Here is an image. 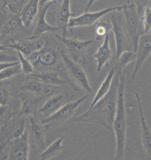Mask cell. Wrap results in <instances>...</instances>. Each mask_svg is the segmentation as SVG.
I'll return each instance as SVG.
<instances>
[{
  "label": "cell",
  "instance_id": "cell-13",
  "mask_svg": "<svg viewBox=\"0 0 151 160\" xmlns=\"http://www.w3.org/2000/svg\"><path fill=\"white\" fill-rule=\"evenodd\" d=\"M19 97L22 101L20 114L24 117L32 116L37 118L38 107L45 97L44 96H32L21 93Z\"/></svg>",
  "mask_w": 151,
  "mask_h": 160
},
{
  "label": "cell",
  "instance_id": "cell-24",
  "mask_svg": "<svg viewBox=\"0 0 151 160\" xmlns=\"http://www.w3.org/2000/svg\"><path fill=\"white\" fill-rule=\"evenodd\" d=\"M30 121V132L34 139L37 141L38 145L41 148L45 149V126L41 123L39 122L37 118L32 116H29Z\"/></svg>",
  "mask_w": 151,
  "mask_h": 160
},
{
  "label": "cell",
  "instance_id": "cell-11",
  "mask_svg": "<svg viewBox=\"0 0 151 160\" xmlns=\"http://www.w3.org/2000/svg\"><path fill=\"white\" fill-rule=\"evenodd\" d=\"M54 2H48L42 6H39L40 8L38 13V18L33 35L31 37L27 38L29 39L34 40L49 32H54L60 29H62L60 27H53L46 22V14L49 8L53 4Z\"/></svg>",
  "mask_w": 151,
  "mask_h": 160
},
{
  "label": "cell",
  "instance_id": "cell-19",
  "mask_svg": "<svg viewBox=\"0 0 151 160\" xmlns=\"http://www.w3.org/2000/svg\"><path fill=\"white\" fill-rule=\"evenodd\" d=\"M109 32L106 34L103 44L99 46L96 52L94 54V57L97 64L96 70L98 72L101 71L105 65L108 63L111 58L112 52L109 43Z\"/></svg>",
  "mask_w": 151,
  "mask_h": 160
},
{
  "label": "cell",
  "instance_id": "cell-23",
  "mask_svg": "<svg viewBox=\"0 0 151 160\" xmlns=\"http://www.w3.org/2000/svg\"><path fill=\"white\" fill-rule=\"evenodd\" d=\"M116 72V68L113 66L110 69L105 80L102 82L96 94L94 96L92 103L90 104L89 107L86 111H89L94 107L95 104L97 103L101 99L107 94L111 87L112 82L113 79Z\"/></svg>",
  "mask_w": 151,
  "mask_h": 160
},
{
  "label": "cell",
  "instance_id": "cell-31",
  "mask_svg": "<svg viewBox=\"0 0 151 160\" xmlns=\"http://www.w3.org/2000/svg\"><path fill=\"white\" fill-rule=\"evenodd\" d=\"M17 52L23 73L27 75L31 74L33 72V67L32 64L20 52Z\"/></svg>",
  "mask_w": 151,
  "mask_h": 160
},
{
  "label": "cell",
  "instance_id": "cell-12",
  "mask_svg": "<svg viewBox=\"0 0 151 160\" xmlns=\"http://www.w3.org/2000/svg\"><path fill=\"white\" fill-rule=\"evenodd\" d=\"M29 131L26 129L21 137L15 138L10 149L8 159L27 160L29 158Z\"/></svg>",
  "mask_w": 151,
  "mask_h": 160
},
{
  "label": "cell",
  "instance_id": "cell-21",
  "mask_svg": "<svg viewBox=\"0 0 151 160\" xmlns=\"http://www.w3.org/2000/svg\"><path fill=\"white\" fill-rule=\"evenodd\" d=\"M40 1V0H29L22 8L19 15L25 28L30 27L38 14Z\"/></svg>",
  "mask_w": 151,
  "mask_h": 160
},
{
  "label": "cell",
  "instance_id": "cell-39",
  "mask_svg": "<svg viewBox=\"0 0 151 160\" xmlns=\"http://www.w3.org/2000/svg\"><path fill=\"white\" fill-rule=\"evenodd\" d=\"M1 37H2V33L0 32V50L8 49L9 48L8 47L7 45L3 44V41L1 39Z\"/></svg>",
  "mask_w": 151,
  "mask_h": 160
},
{
  "label": "cell",
  "instance_id": "cell-25",
  "mask_svg": "<svg viewBox=\"0 0 151 160\" xmlns=\"http://www.w3.org/2000/svg\"><path fill=\"white\" fill-rule=\"evenodd\" d=\"M42 83L45 85L52 86L65 85L67 82L65 80L60 78L58 73L54 71H44L41 73H35Z\"/></svg>",
  "mask_w": 151,
  "mask_h": 160
},
{
  "label": "cell",
  "instance_id": "cell-1",
  "mask_svg": "<svg viewBox=\"0 0 151 160\" xmlns=\"http://www.w3.org/2000/svg\"><path fill=\"white\" fill-rule=\"evenodd\" d=\"M120 72H121L116 71L111 87L105 97L89 111H86L79 117L68 121L67 123H94L110 131H113V124L117 110Z\"/></svg>",
  "mask_w": 151,
  "mask_h": 160
},
{
  "label": "cell",
  "instance_id": "cell-28",
  "mask_svg": "<svg viewBox=\"0 0 151 160\" xmlns=\"http://www.w3.org/2000/svg\"><path fill=\"white\" fill-rule=\"evenodd\" d=\"M95 29L96 40L100 41L111 30L112 26L111 20L109 19H102L100 21L96 22Z\"/></svg>",
  "mask_w": 151,
  "mask_h": 160
},
{
  "label": "cell",
  "instance_id": "cell-29",
  "mask_svg": "<svg viewBox=\"0 0 151 160\" xmlns=\"http://www.w3.org/2000/svg\"><path fill=\"white\" fill-rule=\"evenodd\" d=\"M15 50L8 49L0 50V63H12L19 61L18 53L16 54Z\"/></svg>",
  "mask_w": 151,
  "mask_h": 160
},
{
  "label": "cell",
  "instance_id": "cell-22",
  "mask_svg": "<svg viewBox=\"0 0 151 160\" xmlns=\"http://www.w3.org/2000/svg\"><path fill=\"white\" fill-rule=\"evenodd\" d=\"M23 23L19 15H13L10 19H8L5 25L0 30L2 33L1 39L3 40L4 37L12 35L19 33L24 29Z\"/></svg>",
  "mask_w": 151,
  "mask_h": 160
},
{
  "label": "cell",
  "instance_id": "cell-7",
  "mask_svg": "<svg viewBox=\"0 0 151 160\" xmlns=\"http://www.w3.org/2000/svg\"><path fill=\"white\" fill-rule=\"evenodd\" d=\"M61 58L69 75L81 88L87 91L91 92L92 88L85 69L64 53H62Z\"/></svg>",
  "mask_w": 151,
  "mask_h": 160
},
{
  "label": "cell",
  "instance_id": "cell-15",
  "mask_svg": "<svg viewBox=\"0 0 151 160\" xmlns=\"http://www.w3.org/2000/svg\"><path fill=\"white\" fill-rule=\"evenodd\" d=\"M68 94L56 95L46 100L38 112L42 113L44 118H47L54 114L69 101Z\"/></svg>",
  "mask_w": 151,
  "mask_h": 160
},
{
  "label": "cell",
  "instance_id": "cell-18",
  "mask_svg": "<svg viewBox=\"0 0 151 160\" xmlns=\"http://www.w3.org/2000/svg\"><path fill=\"white\" fill-rule=\"evenodd\" d=\"M21 8L18 0H0V30L8 19V15H19Z\"/></svg>",
  "mask_w": 151,
  "mask_h": 160
},
{
  "label": "cell",
  "instance_id": "cell-16",
  "mask_svg": "<svg viewBox=\"0 0 151 160\" xmlns=\"http://www.w3.org/2000/svg\"><path fill=\"white\" fill-rule=\"evenodd\" d=\"M11 43L6 45L8 47L20 52L25 57H27L33 53L34 52L38 50L42 47L38 42L33 40L29 39L27 38L11 39Z\"/></svg>",
  "mask_w": 151,
  "mask_h": 160
},
{
  "label": "cell",
  "instance_id": "cell-20",
  "mask_svg": "<svg viewBox=\"0 0 151 160\" xmlns=\"http://www.w3.org/2000/svg\"><path fill=\"white\" fill-rule=\"evenodd\" d=\"M74 14L72 13L70 9V0H63L57 8L55 20L58 27L63 29V36L65 37L69 19Z\"/></svg>",
  "mask_w": 151,
  "mask_h": 160
},
{
  "label": "cell",
  "instance_id": "cell-37",
  "mask_svg": "<svg viewBox=\"0 0 151 160\" xmlns=\"http://www.w3.org/2000/svg\"><path fill=\"white\" fill-rule=\"evenodd\" d=\"M3 106H0V126L3 123L4 112H5V108Z\"/></svg>",
  "mask_w": 151,
  "mask_h": 160
},
{
  "label": "cell",
  "instance_id": "cell-33",
  "mask_svg": "<svg viewBox=\"0 0 151 160\" xmlns=\"http://www.w3.org/2000/svg\"><path fill=\"white\" fill-rule=\"evenodd\" d=\"M25 120L22 119L18 122L15 126L13 133V137L14 139L22 136L25 130Z\"/></svg>",
  "mask_w": 151,
  "mask_h": 160
},
{
  "label": "cell",
  "instance_id": "cell-42",
  "mask_svg": "<svg viewBox=\"0 0 151 160\" xmlns=\"http://www.w3.org/2000/svg\"><path fill=\"white\" fill-rule=\"evenodd\" d=\"M24 0H21V8H22V7H23V4H24ZM21 9H22V8H21Z\"/></svg>",
  "mask_w": 151,
  "mask_h": 160
},
{
  "label": "cell",
  "instance_id": "cell-5",
  "mask_svg": "<svg viewBox=\"0 0 151 160\" xmlns=\"http://www.w3.org/2000/svg\"><path fill=\"white\" fill-rule=\"evenodd\" d=\"M89 96V94H87L76 101L67 102L54 114L49 117L45 118L41 123L44 125L46 130L64 122L73 115L78 108L87 99Z\"/></svg>",
  "mask_w": 151,
  "mask_h": 160
},
{
  "label": "cell",
  "instance_id": "cell-27",
  "mask_svg": "<svg viewBox=\"0 0 151 160\" xmlns=\"http://www.w3.org/2000/svg\"><path fill=\"white\" fill-rule=\"evenodd\" d=\"M136 54L132 51H127L123 52L116 60V62L114 67L116 71L121 72L122 70L130 62L136 60Z\"/></svg>",
  "mask_w": 151,
  "mask_h": 160
},
{
  "label": "cell",
  "instance_id": "cell-10",
  "mask_svg": "<svg viewBox=\"0 0 151 160\" xmlns=\"http://www.w3.org/2000/svg\"><path fill=\"white\" fill-rule=\"evenodd\" d=\"M135 53L137 56L136 62L132 72V80L134 79L144 62L151 54V33H144L141 36Z\"/></svg>",
  "mask_w": 151,
  "mask_h": 160
},
{
  "label": "cell",
  "instance_id": "cell-34",
  "mask_svg": "<svg viewBox=\"0 0 151 160\" xmlns=\"http://www.w3.org/2000/svg\"><path fill=\"white\" fill-rule=\"evenodd\" d=\"M8 97V89L7 85L0 81V106H5Z\"/></svg>",
  "mask_w": 151,
  "mask_h": 160
},
{
  "label": "cell",
  "instance_id": "cell-17",
  "mask_svg": "<svg viewBox=\"0 0 151 160\" xmlns=\"http://www.w3.org/2000/svg\"><path fill=\"white\" fill-rule=\"evenodd\" d=\"M136 97L138 106L139 111L140 119L142 124V145L144 147V150L146 151L148 158L149 160L151 159V131L149 128L147 124L142 104L139 95L137 92H135Z\"/></svg>",
  "mask_w": 151,
  "mask_h": 160
},
{
  "label": "cell",
  "instance_id": "cell-44",
  "mask_svg": "<svg viewBox=\"0 0 151 160\" xmlns=\"http://www.w3.org/2000/svg\"><path fill=\"white\" fill-rule=\"evenodd\" d=\"M129 1H130V0H128V2H127L128 4H129Z\"/></svg>",
  "mask_w": 151,
  "mask_h": 160
},
{
  "label": "cell",
  "instance_id": "cell-32",
  "mask_svg": "<svg viewBox=\"0 0 151 160\" xmlns=\"http://www.w3.org/2000/svg\"><path fill=\"white\" fill-rule=\"evenodd\" d=\"M144 33L151 31V7L147 6L142 18Z\"/></svg>",
  "mask_w": 151,
  "mask_h": 160
},
{
  "label": "cell",
  "instance_id": "cell-38",
  "mask_svg": "<svg viewBox=\"0 0 151 160\" xmlns=\"http://www.w3.org/2000/svg\"><path fill=\"white\" fill-rule=\"evenodd\" d=\"M95 1H96V0H89L87 4L86 5L84 12H89L90 8H91L92 4H93V3H94Z\"/></svg>",
  "mask_w": 151,
  "mask_h": 160
},
{
  "label": "cell",
  "instance_id": "cell-40",
  "mask_svg": "<svg viewBox=\"0 0 151 160\" xmlns=\"http://www.w3.org/2000/svg\"><path fill=\"white\" fill-rule=\"evenodd\" d=\"M57 0H40L39 6H42L45 5L46 3L50 2H54L56 3Z\"/></svg>",
  "mask_w": 151,
  "mask_h": 160
},
{
  "label": "cell",
  "instance_id": "cell-35",
  "mask_svg": "<svg viewBox=\"0 0 151 160\" xmlns=\"http://www.w3.org/2000/svg\"><path fill=\"white\" fill-rule=\"evenodd\" d=\"M139 16L142 19L144 11L148 6L150 0H133Z\"/></svg>",
  "mask_w": 151,
  "mask_h": 160
},
{
  "label": "cell",
  "instance_id": "cell-9",
  "mask_svg": "<svg viewBox=\"0 0 151 160\" xmlns=\"http://www.w3.org/2000/svg\"><path fill=\"white\" fill-rule=\"evenodd\" d=\"M123 6L124 5L108 8L94 12H84L83 14L80 15L79 17L70 18L68 22V28L69 29H73L76 27L92 25L103 16L110 12L115 11H121L122 10Z\"/></svg>",
  "mask_w": 151,
  "mask_h": 160
},
{
  "label": "cell",
  "instance_id": "cell-26",
  "mask_svg": "<svg viewBox=\"0 0 151 160\" xmlns=\"http://www.w3.org/2000/svg\"><path fill=\"white\" fill-rule=\"evenodd\" d=\"M64 139V137H62L54 141L39 156V158L41 160H49L58 155L64 148L62 146Z\"/></svg>",
  "mask_w": 151,
  "mask_h": 160
},
{
  "label": "cell",
  "instance_id": "cell-3",
  "mask_svg": "<svg viewBox=\"0 0 151 160\" xmlns=\"http://www.w3.org/2000/svg\"><path fill=\"white\" fill-rule=\"evenodd\" d=\"M59 51L58 44L55 40L46 38L42 47L26 58L33 66L51 68L57 63Z\"/></svg>",
  "mask_w": 151,
  "mask_h": 160
},
{
  "label": "cell",
  "instance_id": "cell-6",
  "mask_svg": "<svg viewBox=\"0 0 151 160\" xmlns=\"http://www.w3.org/2000/svg\"><path fill=\"white\" fill-rule=\"evenodd\" d=\"M56 36L65 45L70 58L74 61L78 62L79 59H83L84 69L86 70V52L89 45L93 42L92 40L82 41L78 40L77 37L67 38L66 37H60L57 35Z\"/></svg>",
  "mask_w": 151,
  "mask_h": 160
},
{
  "label": "cell",
  "instance_id": "cell-4",
  "mask_svg": "<svg viewBox=\"0 0 151 160\" xmlns=\"http://www.w3.org/2000/svg\"><path fill=\"white\" fill-rule=\"evenodd\" d=\"M128 38L135 52L139 39L144 33L142 19L134 4L124 5L122 9Z\"/></svg>",
  "mask_w": 151,
  "mask_h": 160
},
{
  "label": "cell",
  "instance_id": "cell-41",
  "mask_svg": "<svg viewBox=\"0 0 151 160\" xmlns=\"http://www.w3.org/2000/svg\"><path fill=\"white\" fill-rule=\"evenodd\" d=\"M6 142H5V140L3 141V142L0 144V154L3 152V150L5 148V145H6Z\"/></svg>",
  "mask_w": 151,
  "mask_h": 160
},
{
  "label": "cell",
  "instance_id": "cell-43",
  "mask_svg": "<svg viewBox=\"0 0 151 160\" xmlns=\"http://www.w3.org/2000/svg\"><path fill=\"white\" fill-rule=\"evenodd\" d=\"M148 6L151 7V0H150L149 2Z\"/></svg>",
  "mask_w": 151,
  "mask_h": 160
},
{
  "label": "cell",
  "instance_id": "cell-14",
  "mask_svg": "<svg viewBox=\"0 0 151 160\" xmlns=\"http://www.w3.org/2000/svg\"><path fill=\"white\" fill-rule=\"evenodd\" d=\"M55 87L45 85L34 74H30L26 77L24 83L20 89L40 96H44V95L49 94L51 92L53 88Z\"/></svg>",
  "mask_w": 151,
  "mask_h": 160
},
{
  "label": "cell",
  "instance_id": "cell-30",
  "mask_svg": "<svg viewBox=\"0 0 151 160\" xmlns=\"http://www.w3.org/2000/svg\"><path fill=\"white\" fill-rule=\"evenodd\" d=\"M22 72L20 63L7 67L0 71V81L10 78L16 74Z\"/></svg>",
  "mask_w": 151,
  "mask_h": 160
},
{
  "label": "cell",
  "instance_id": "cell-8",
  "mask_svg": "<svg viewBox=\"0 0 151 160\" xmlns=\"http://www.w3.org/2000/svg\"><path fill=\"white\" fill-rule=\"evenodd\" d=\"M116 45V60L123 52L133 51L130 40L123 28L122 20L119 16H112L111 18ZM134 52V51H133Z\"/></svg>",
  "mask_w": 151,
  "mask_h": 160
},
{
  "label": "cell",
  "instance_id": "cell-36",
  "mask_svg": "<svg viewBox=\"0 0 151 160\" xmlns=\"http://www.w3.org/2000/svg\"><path fill=\"white\" fill-rule=\"evenodd\" d=\"M19 63H20V62L19 61L17 62H12V63H0V71H2L3 69L7 68V67L15 65L18 64Z\"/></svg>",
  "mask_w": 151,
  "mask_h": 160
},
{
  "label": "cell",
  "instance_id": "cell-2",
  "mask_svg": "<svg viewBox=\"0 0 151 160\" xmlns=\"http://www.w3.org/2000/svg\"><path fill=\"white\" fill-rule=\"evenodd\" d=\"M126 82L125 77L121 72H120L117 110L113 124V130L116 135V140L115 160H122L124 158L127 128L124 99Z\"/></svg>",
  "mask_w": 151,
  "mask_h": 160
}]
</instances>
